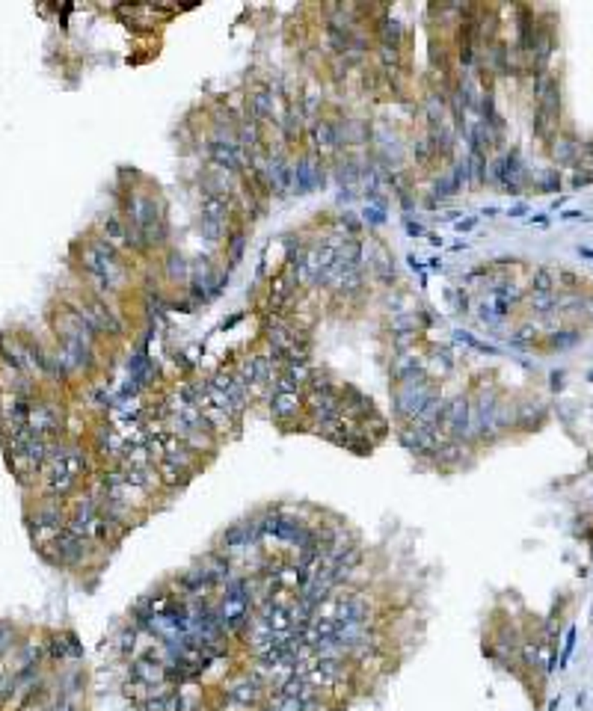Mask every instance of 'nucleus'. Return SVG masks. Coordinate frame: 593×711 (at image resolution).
Returning a JSON list of instances; mask_svg holds the SVG:
<instances>
[{"mask_svg":"<svg viewBox=\"0 0 593 711\" xmlns=\"http://www.w3.org/2000/svg\"><path fill=\"white\" fill-rule=\"evenodd\" d=\"M256 696H258V691H256V685H252L249 679L235 682L232 687H228V694H226V699H228V705H232V708H249V703H256Z\"/></svg>","mask_w":593,"mask_h":711,"instance_id":"f257e3e1","label":"nucleus"}]
</instances>
